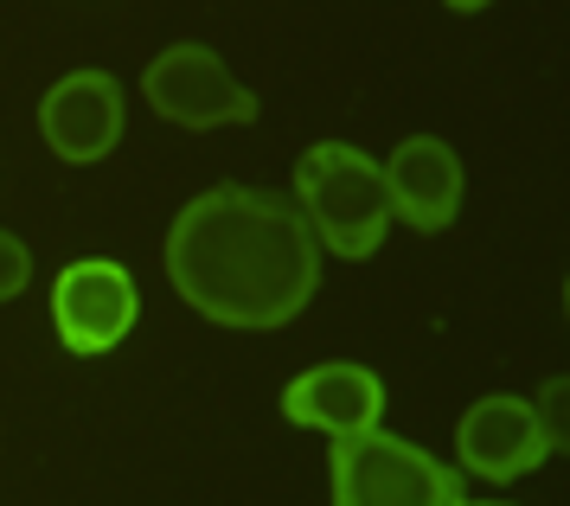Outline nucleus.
<instances>
[{
    "label": "nucleus",
    "mask_w": 570,
    "mask_h": 506,
    "mask_svg": "<svg viewBox=\"0 0 570 506\" xmlns=\"http://www.w3.org/2000/svg\"><path fill=\"white\" fill-rule=\"evenodd\" d=\"M283 417L295 430H321V436H360L379 430L385 417V385L379 372H365L353 359H334V366H308L302 379L283 385Z\"/></svg>",
    "instance_id": "1a4fd4ad"
},
{
    "label": "nucleus",
    "mask_w": 570,
    "mask_h": 506,
    "mask_svg": "<svg viewBox=\"0 0 570 506\" xmlns=\"http://www.w3.org/2000/svg\"><path fill=\"white\" fill-rule=\"evenodd\" d=\"M39 135L58 160L71 167H97L122 142V84L109 71H71L58 77L46 103H39Z\"/></svg>",
    "instance_id": "423d86ee"
},
{
    "label": "nucleus",
    "mask_w": 570,
    "mask_h": 506,
    "mask_svg": "<svg viewBox=\"0 0 570 506\" xmlns=\"http://www.w3.org/2000/svg\"><path fill=\"white\" fill-rule=\"evenodd\" d=\"M455 456L468 461V475L481 481H519L532 475L551 442H544V424L532 398H513V391H493V398H474L455 424Z\"/></svg>",
    "instance_id": "0eeeda50"
},
{
    "label": "nucleus",
    "mask_w": 570,
    "mask_h": 506,
    "mask_svg": "<svg viewBox=\"0 0 570 506\" xmlns=\"http://www.w3.org/2000/svg\"><path fill=\"white\" fill-rule=\"evenodd\" d=\"M462 475L404 436L360 430L334 442V506H455Z\"/></svg>",
    "instance_id": "7ed1b4c3"
},
{
    "label": "nucleus",
    "mask_w": 570,
    "mask_h": 506,
    "mask_svg": "<svg viewBox=\"0 0 570 506\" xmlns=\"http://www.w3.org/2000/svg\"><path fill=\"white\" fill-rule=\"evenodd\" d=\"M141 97L155 116L180 128H232V123H257V97L250 84H237L225 71V58L206 46H167L148 58L141 71Z\"/></svg>",
    "instance_id": "20e7f679"
},
{
    "label": "nucleus",
    "mask_w": 570,
    "mask_h": 506,
    "mask_svg": "<svg viewBox=\"0 0 570 506\" xmlns=\"http://www.w3.org/2000/svg\"><path fill=\"white\" fill-rule=\"evenodd\" d=\"M455 506H468V500H455Z\"/></svg>",
    "instance_id": "ddd939ff"
},
{
    "label": "nucleus",
    "mask_w": 570,
    "mask_h": 506,
    "mask_svg": "<svg viewBox=\"0 0 570 506\" xmlns=\"http://www.w3.org/2000/svg\"><path fill=\"white\" fill-rule=\"evenodd\" d=\"M135 314H141V295H135V276L109 256H78L65 263L52 282V328L58 347L78 359H97L109 347H122L135 333Z\"/></svg>",
    "instance_id": "39448f33"
},
{
    "label": "nucleus",
    "mask_w": 570,
    "mask_h": 506,
    "mask_svg": "<svg viewBox=\"0 0 570 506\" xmlns=\"http://www.w3.org/2000/svg\"><path fill=\"white\" fill-rule=\"evenodd\" d=\"M564 398H570V385H564V379H551V385L539 391V405H532V410H539L544 442H551V449H564Z\"/></svg>",
    "instance_id": "9b49d317"
},
{
    "label": "nucleus",
    "mask_w": 570,
    "mask_h": 506,
    "mask_svg": "<svg viewBox=\"0 0 570 506\" xmlns=\"http://www.w3.org/2000/svg\"><path fill=\"white\" fill-rule=\"evenodd\" d=\"M455 13H481V7H493V0H449Z\"/></svg>",
    "instance_id": "f8f14e48"
},
{
    "label": "nucleus",
    "mask_w": 570,
    "mask_h": 506,
    "mask_svg": "<svg viewBox=\"0 0 570 506\" xmlns=\"http://www.w3.org/2000/svg\"><path fill=\"white\" fill-rule=\"evenodd\" d=\"M385 167V200L391 218H404L411 231H449L462 212V160L442 135H404Z\"/></svg>",
    "instance_id": "6e6552de"
},
{
    "label": "nucleus",
    "mask_w": 570,
    "mask_h": 506,
    "mask_svg": "<svg viewBox=\"0 0 570 506\" xmlns=\"http://www.w3.org/2000/svg\"><path fill=\"white\" fill-rule=\"evenodd\" d=\"M167 282L218 328H288L321 289V244L283 193L212 186L167 225Z\"/></svg>",
    "instance_id": "f257e3e1"
},
{
    "label": "nucleus",
    "mask_w": 570,
    "mask_h": 506,
    "mask_svg": "<svg viewBox=\"0 0 570 506\" xmlns=\"http://www.w3.org/2000/svg\"><path fill=\"white\" fill-rule=\"evenodd\" d=\"M27 282H32V251L13 237V231H0V302L27 295Z\"/></svg>",
    "instance_id": "9d476101"
},
{
    "label": "nucleus",
    "mask_w": 570,
    "mask_h": 506,
    "mask_svg": "<svg viewBox=\"0 0 570 506\" xmlns=\"http://www.w3.org/2000/svg\"><path fill=\"white\" fill-rule=\"evenodd\" d=\"M295 212L308 218L314 244L327 256L365 263V256H379L391 231L385 167L346 142H314L295 167Z\"/></svg>",
    "instance_id": "f03ea898"
}]
</instances>
